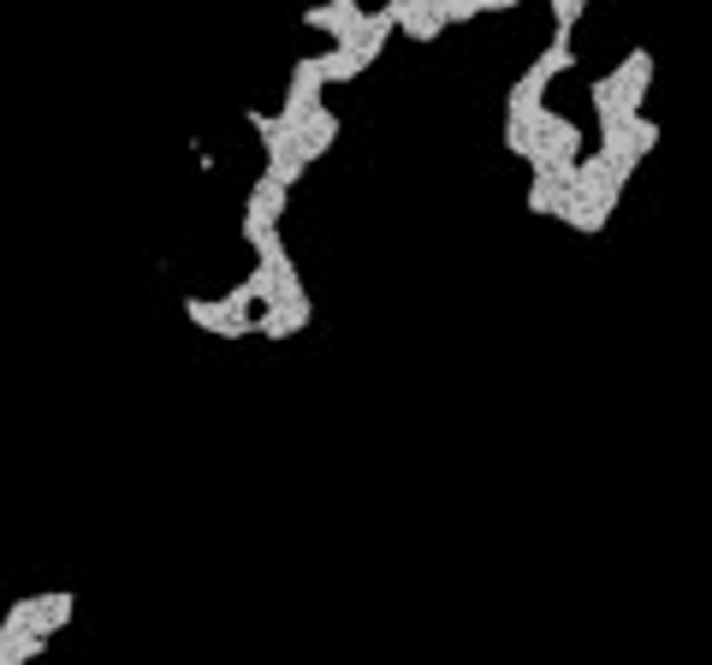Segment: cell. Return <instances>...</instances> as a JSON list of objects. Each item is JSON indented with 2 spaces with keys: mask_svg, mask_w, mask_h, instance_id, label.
I'll return each mask as SVG.
<instances>
[{
  "mask_svg": "<svg viewBox=\"0 0 712 665\" xmlns=\"http://www.w3.org/2000/svg\"><path fill=\"white\" fill-rule=\"evenodd\" d=\"M72 612H78L72 594H37V601H19L7 612V624H0V665L42 654V647L54 642V629L72 624Z\"/></svg>",
  "mask_w": 712,
  "mask_h": 665,
  "instance_id": "6da1fadb",
  "label": "cell"
}]
</instances>
